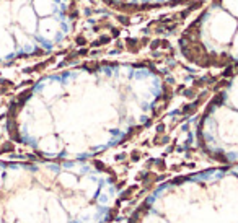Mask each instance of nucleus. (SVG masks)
<instances>
[{
    "label": "nucleus",
    "instance_id": "1",
    "mask_svg": "<svg viewBox=\"0 0 238 223\" xmlns=\"http://www.w3.org/2000/svg\"><path fill=\"white\" fill-rule=\"evenodd\" d=\"M57 0H0V62L36 52L57 36Z\"/></svg>",
    "mask_w": 238,
    "mask_h": 223
}]
</instances>
